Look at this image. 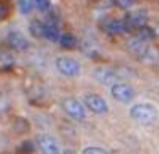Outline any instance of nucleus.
Segmentation results:
<instances>
[{
  "label": "nucleus",
  "mask_w": 159,
  "mask_h": 154,
  "mask_svg": "<svg viewBox=\"0 0 159 154\" xmlns=\"http://www.w3.org/2000/svg\"><path fill=\"white\" fill-rule=\"evenodd\" d=\"M7 43H9V46L12 48V49H16L19 52H24L29 49V41L27 37L22 34L20 31H17V29H14V31H9V34H7Z\"/></svg>",
  "instance_id": "nucleus-8"
},
{
  "label": "nucleus",
  "mask_w": 159,
  "mask_h": 154,
  "mask_svg": "<svg viewBox=\"0 0 159 154\" xmlns=\"http://www.w3.org/2000/svg\"><path fill=\"white\" fill-rule=\"evenodd\" d=\"M105 31H107L108 34H113V36H122L129 31V25L125 24V20L113 19V20H110L107 25H105Z\"/></svg>",
  "instance_id": "nucleus-11"
},
{
  "label": "nucleus",
  "mask_w": 159,
  "mask_h": 154,
  "mask_svg": "<svg viewBox=\"0 0 159 154\" xmlns=\"http://www.w3.org/2000/svg\"><path fill=\"white\" fill-rule=\"evenodd\" d=\"M56 70L68 78H76L81 75V65L71 56H59L56 58Z\"/></svg>",
  "instance_id": "nucleus-3"
},
{
  "label": "nucleus",
  "mask_w": 159,
  "mask_h": 154,
  "mask_svg": "<svg viewBox=\"0 0 159 154\" xmlns=\"http://www.w3.org/2000/svg\"><path fill=\"white\" fill-rule=\"evenodd\" d=\"M139 37L144 41H152L156 37V32H154V29L147 27V25H142V27H139Z\"/></svg>",
  "instance_id": "nucleus-17"
},
{
  "label": "nucleus",
  "mask_w": 159,
  "mask_h": 154,
  "mask_svg": "<svg viewBox=\"0 0 159 154\" xmlns=\"http://www.w3.org/2000/svg\"><path fill=\"white\" fill-rule=\"evenodd\" d=\"M127 48L132 54H135L142 61H152L156 58V52L151 48L149 41H144L141 37H132V39H129Z\"/></svg>",
  "instance_id": "nucleus-2"
},
{
  "label": "nucleus",
  "mask_w": 159,
  "mask_h": 154,
  "mask_svg": "<svg viewBox=\"0 0 159 154\" xmlns=\"http://www.w3.org/2000/svg\"><path fill=\"white\" fill-rule=\"evenodd\" d=\"M110 95L120 103H130L135 97V92L129 83L115 81L113 85H110Z\"/></svg>",
  "instance_id": "nucleus-5"
},
{
  "label": "nucleus",
  "mask_w": 159,
  "mask_h": 154,
  "mask_svg": "<svg viewBox=\"0 0 159 154\" xmlns=\"http://www.w3.org/2000/svg\"><path fill=\"white\" fill-rule=\"evenodd\" d=\"M36 144L39 146L41 151L46 152V154H59L61 152L59 142L52 136H49V134H39V136L36 137Z\"/></svg>",
  "instance_id": "nucleus-7"
},
{
  "label": "nucleus",
  "mask_w": 159,
  "mask_h": 154,
  "mask_svg": "<svg viewBox=\"0 0 159 154\" xmlns=\"http://www.w3.org/2000/svg\"><path fill=\"white\" fill-rule=\"evenodd\" d=\"M34 9L39 12H48L51 9V0H34Z\"/></svg>",
  "instance_id": "nucleus-18"
},
{
  "label": "nucleus",
  "mask_w": 159,
  "mask_h": 154,
  "mask_svg": "<svg viewBox=\"0 0 159 154\" xmlns=\"http://www.w3.org/2000/svg\"><path fill=\"white\" fill-rule=\"evenodd\" d=\"M76 44L78 41L73 34H61V37H59V46L64 48V49H75Z\"/></svg>",
  "instance_id": "nucleus-14"
},
{
  "label": "nucleus",
  "mask_w": 159,
  "mask_h": 154,
  "mask_svg": "<svg viewBox=\"0 0 159 154\" xmlns=\"http://www.w3.org/2000/svg\"><path fill=\"white\" fill-rule=\"evenodd\" d=\"M93 78L102 85H113L115 81H119V75L112 68H97L93 71Z\"/></svg>",
  "instance_id": "nucleus-9"
},
{
  "label": "nucleus",
  "mask_w": 159,
  "mask_h": 154,
  "mask_svg": "<svg viewBox=\"0 0 159 154\" xmlns=\"http://www.w3.org/2000/svg\"><path fill=\"white\" fill-rule=\"evenodd\" d=\"M81 152H83V154H93V152H95V154H103V152H107V151H105L103 147H97V146H90V147H85Z\"/></svg>",
  "instance_id": "nucleus-20"
},
{
  "label": "nucleus",
  "mask_w": 159,
  "mask_h": 154,
  "mask_svg": "<svg viewBox=\"0 0 159 154\" xmlns=\"http://www.w3.org/2000/svg\"><path fill=\"white\" fill-rule=\"evenodd\" d=\"M20 149L22 151H25V149H27V151H34V146L31 144V142H24V144L20 146Z\"/></svg>",
  "instance_id": "nucleus-22"
},
{
  "label": "nucleus",
  "mask_w": 159,
  "mask_h": 154,
  "mask_svg": "<svg viewBox=\"0 0 159 154\" xmlns=\"http://www.w3.org/2000/svg\"><path fill=\"white\" fill-rule=\"evenodd\" d=\"M44 37L49 43H59V37H61V31H59L58 22H51L44 24Z\"/></svg>",
  "instance_id": "nucleus-12"
},
{
  "label": "nucleus",
  "mask_w": 159,
  "mask_h": 154,
  "mask_svg": "<svg viewBox=\"0 0 159 154\" xmlns=\"http://www.w3.org/2000/svg\"><path fill=\"white\" fill-rule=\"evenodd\" d=\"M16 65V58L9 51H0V70H10Z\"/></svg>",
  "instance_id": "nucleus-13"
},
{
  "label": "nucleus",
  "mask_w": 159,
  "mask_h": 154,
  "mask_svg": "<svg viewBox=\"0 0 159 154\" xmlns=\"http://www.w3.org/2000/svg\"><path fill=\"white\" fill-rule=\"evenodd\" d=\"M147 19H149L147 12H144V10H134V12L125 16V24L129 25V29H139L147 24Z\"/></svg>",
  "instance_id": "nucleus-10"
},
{
  "label": "nucleus",
  "mask_w": 159,
  "mask_h": 154,
  "mask_svg": "<svg viewBox=\"0 0 159 154\" xmlns=\"http://www.w3.org/2000/svg\"><path fill=\"white\" fill-rule=\"evenodd\" d=\"M29 31L34 37H44V24L39 20H32L29 24Z\"/></svg>",
  "instance_id": "nucleus-15"
},
{
  "label": "nucleus",
  "mask_w": 159,
  "mask_h": 154,
  "mask_svg": "<svg viewBox=\"0 0 159 154\" xmlns=\"http://www.w3.org/2000/svg\"><path fill=\"white\" fill-rule=\"evenodd\" d=\"M83 103H85V107L88 108L90 112H93V114L97 115H103L108 112V103L105 98H102L100 95H95V93H88V95H85V98H83Z\"/></svg>",
  "instance_id": "nucleus-6"
},
{
  "label": "nucleus",
  "mask_w": 159,
  "mask_h": 154,
  "mask_svg": "<svg viewBox=\"0 0 159 154\" xmlns=\"http://www.w3.org/2000/svg\"><path fill=\"white\" fill-rule=\"evenodd\" d=\"M7 16H9V7H7L3 2H0V20H3Z\"/></svg>",
  "instance_id": "nucleus-21"
},
{
  "label": "nucleus",
  "mask_w": 159,
  "mask_h": 154,
  "mask_svg": "<svg viewBox=\"0 0 159 154\" xmlns=\"http://www.w3.org/2000/svg\"><path fill=\"white\" fill-rule=\"evenodd\" d=\"M132 120L139 124H152L157 119V108L152 103H135L129 110Z\"/></svg>",
  "instance_id": "nucleus-1"
},
{
  "label": "nucleus",
  "mask_w": 159,
  "mask_h": 154,
  "mask_svg": "<svg viewBox=\"0 0 159 154\" xmlns=\"http://www.w3.org/2000/svg\"><path fill=\"white\" fill-rule=\"evenodd\" d=\"M17 7L20 10V14H31L34 9V0H17Z\"/></svg>",
  "instance_id": "nucleus-16"
},
{
  "label": "nucleus",
  "mask_w": 159,
  "mask_h": 154,
  "mask_svg": "<svg viewBox=\"0 0 159 154\" xmlns=\"http://www.w3.org/2000/svg\"><path fill=\"white\" fill-rule=\"evenodd\" d=\"M112 2L115 3L119 9H124V10L130 9V7L134 5V0H112Z\"/></svg>",
  "instance_id": "nucleus-19"
},
{
  "label": "nucleus",
  "mask_w": 159,
  "mask_h": 154,
  "mask_svg": "<svg viewBox=\"0 0 159 154\" xmlns=\"http://www.w3.org/2000/svg\"><path fill=\"white\" fill-rule=\"evenodd\" d=\"M63 110L70 119L76 120V122H83L86 119V107L76 98H64L63 100Z\"/></svg>",
  "instance_id": "nucleus-4"
}]
</instances>
